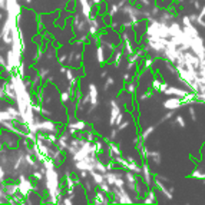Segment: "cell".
Instances as JSON below:
<instances>
[{"label":"cell","mask_w":205,"mask_h":205,"mask_svg":"<svg viewBox=\"0 0 205 205\" xmlns=\"http://www.w3.org/2000/svg\"><path fill=\"white\" fill-rule=\"evenodd\" d=\"M33 191V181L32 179H27L26 176L20 175L19 176V192L23 194V195H27L29 192Z\"/></svg>","instance_id":"cell-1"},{"label":"cell","mask_w":205,"mask_h":205,"mask_svg":"<svg viewBox=\"0 0 205 205\" xmlns=\"http://www.w3.org/2000/svg\"><path fill=\"white\" fill-rule=\"evenodd\" d=\"M92 204H111L109 197H108L106 192H103L102 189H95L93 192V199H92Z\"/></svg>","instance_id":"cell-2"},{"label":"cell","mask_w":205,"mask_h":205,"mask_svg":"<svg viewBox=\"0 0 205 205\" xmlns=\"http://www.w3.org/2000/svg\"><path fill=\"white\" fill-rule=\"evenodd\" d=\"M184 105L182 103V99L178 98V96H175V98H169V99H166L164 102V108L165 109H178V108H181Z\"/></svg>","instance_id":"cell-3"},{"label":"cell","mask_w":205,"mask_h":205,"mask_svg":"<svg viewBox=\"0 0 205 205\" xmlns=\"http://www.w3.org/2000/svg\"><path fill=\"white\" fill-rule=\"evenodd\" d=\"M90 176H92V181H93V184L95 185H102L103 182H105V174H100L98 171H90Z\"/></svg>","instance_id":"cell-4"},{"label":"cell","mask_w":205,"mask_h":205,"mask_svg":"<svg viewBox=\"0 0 205 205\" xmlns=\"http://www.w3.org/2000/svg\"><path fill=\"white\" fill-rule=\"evenodd\" d=\"M144 204H156V194L154 189H148L146 194L144 195Z\"/></svg>","instance_id":"cell-5"},{"label":"cell","mask_w":205,"mask_h":205,"mask_svg":"<svg viewBox=\"0 0 205 205\" xmlns=\"http://www.w3.org/2000/svg\"><path fill=\"white\" fill-rule=\"evenodd\" d=\"M67 128L75 129V131H86V128H88V122H85V121H76V122H70L69 125H67Z\"/></svg>","instance_id":"cell-6"},{"label":"cell","mask_w":205,"mask_h":205,"mask_svg":"<svg viewBox=\"0 0 205 205\" xmlns=\"http://www.w3.org/2000/svg\"><path fill=\"white\" fill-rule=\"evenodd\" d=\"M72 98H73V96H72V93H70L69 90H65V92L60 93V102H62V105H66L67 102H70Z\"/></svg>","instance_id":"cell-7"},{"label":"cell","mask_w":205,"mask_h":205,"mask_svg":"<svg viewBox=\"0 0 205 205\" xmlns=\"http://www.w3.org/2000/svg\"><path fill=\"white\" fill-rule=\"evenodd\" d=\"M154 129H155V126H149V128H146V129L142 132V133H139L141 138H142L144 141H146V139H148V136H149V135H151V133L154 132Z\"/></svg>","instance_id":"cell-8"},{"label":"cell","mask_w":205,"mask_h":205,"mask_svg":"<svg viewBox=\"0 0 205 205\" xmlns=\"http://www.w3.org/2000/svg\"><path fill=\"white\" fill-rule=\"evenodd\" d=\"M85 139L89 141V142H93V141L96 139L95 132H93V131H85Z\"/></svg>","instance_id":"cell-9"},{"label":"cell","mask_w":205,"mask_h":205,"mask_svg":"<svg viewBox=\"0 0 205 205\" xmlns=\"http://www.w3.org/2000/svg\"><path fill=\"white\" fill-rule=\"evenodd\" d=\"M113 85H115V79H113V78H108L106 82H105V86H103V89L108 90L109 88H111V86H113Z\"/></svg>","instance_id":"cell-10"},{"label":"cell","mask_w":205,"mask_h":205,"mask_svg":"<svg viewBox=\"0 0 205 205\" xmlns=\"http://www.w3.org/2000/svg\"><path fill=\"white\" fill-rule=\"evenodd\" d=\"M42 174H43V172H42L40 169H39V171H36V172L33 174V179H34V181H42V179H43V175H42Z\"/></svg>","instance_id":"cell-11"},{"label":"cell","mask_w":205,"mask_h":205,"mask_svg":"<svg viewBox=\"0 0 205 205\" xmlns=\"http://www.w3.org/2000/svg\"><path fill=\"white\" fill-rule=\"evenodd\" d=\"M175 122L178 123L179 126H182V128H185V121H184V118H182V116H176Z\"/></svg>","instance_id":"cell-12"},{"label":"cell","mask_w":205,"mask_h":205,"mask_svg":"<svg viewBox=\"0 0 205 205\" xmlns=\"http://www.w3.org/2000/svg\"><path fill=\"white\" fill-rule=\"evenodd\" d=\"M42 39H43V37H42V34L39 33L37 36H34V39H33V43H34V45H40L42 42H43Z\"/></svg>","instance_id":"cell-13"},{"label":"cell","mask_w":205,"mask_h":205,"mask_svg":"<svg viewBox=\"0 0 205 205\" xmlns=\"http://www.w3.org/2000/svg\"><path fill=\"white\" fill-rule=\"evenodd\" d=\"M118 132H119V131H118V128H116V129H113V131L111 132V136H109V139H111V141H115L116 136H118Z\"/></svg>","instance_id":"cell-14"},{"label":"cell","mask_w":205,"mask_h":205,"mask_svg":"<svg viewBox=\"0 0 205 205\" xmlns=\"http://www.w3.org/2000/svg\"><path fill=\"white\" fill-rule=\"evenodd\" d=\"M67 10H70V12H73L75 10V0H70V1H69V3H67Z\"/></svg>","instance_id":"cell-15"},{"label":"cell","mask_w":205,"mask_h":205,"mask_svg":"<svg viewBox=\"0 0 205 205\" xmlns=\"http://www.w3.org/2000/svg\"><path fill=\"white\" fill-rule=\"evenodd\" d=\"M6 181V178H4V171H3V168L0 166V184H3Z\"/></svg>","instance_id":"cell-16"},{"label":"cell","mask_w":205,"mask_h":205,"mask_svg":"<svg viewBox=\"0 0 205 205\" xmlns=\"http://www.w3.org/2000/svg\"><path fill=\"white\" fill-rule=\"evenodd\" d=\"M122 78H123V81H125V82H129V81H131V75H129V72H125Z\"/></svg>","instance_id":"cell-17"},{"label":"cell","mask_w":205,"mask_h":205,"mask_svg":"<svg viewBox=\"0 0 205 205\" xmlns=\"http://www.w3.org/2000/svg\"><path fill=\"white\" fill-rule=\"evenodd\" d=\"M138 1L141 3V6H145V7H148V6L151 4V1H149V0H138Z\"/></svg>","instance_id":"cell-18"},{"label":"cell","mask_w":205,"mask_h":205,"mask_svg":"<svg viewBox=\"0 0 205 205\" xmlns=\"http://www.w3.org/2000/svg\"><path fill=\"white\" fill-rule=\"evenodd\" d=\"M50 46H52V48H59L60 45H59L58 40H53V39H52V40H50Z\"/></svg>","instance_id":"cell-19"},{"label":"cell","mask_w":205,"mask_h":205,"mask_svg":"<svg viewBox=\"0 0 205 205\" xmlns=\"http://www.w3.org/2000/svg\"><path fill=\"white\" fill-rule=\"evenodd\" d=\"M108 76V72H106V69H103V70H102V73H100V78H102V79H103V78H106Z\"/></svg>","instance_id":"cell-20"},{"label":"cell","mask_w":205,"mask_h":205,"mask_svg":"<svg viewBox=\"0 0 205 205\" xmlns=\"http://www.w3.org/2000/svg\"><path fill=\"white\" fill-rule=\"evenodd\" d=\"M4 146H6V145H4V144H3V142L0 141V152H3V149H4Z\"/></svg>","instance_id":"cell-21"},{"label":"cell","mask_w":205,"mask_h":205,"mask_svg":"<svg viewBox=\"0 0 205 205\" xmlns=\"http://www.w3.org/2000/svg\"><path fill=\"white\" fill-rule=\"evenodd\" d=\"M26 3H27V4H30V3H32V0H26Z\"/></svg>","instance_id":"cell-22"},{"label":"cell","mask_w":205,"mask_h":205,"mask_svg":"<svg viewBox=\"0 0 205 205\" xmlns=\"http://www.w3.org/2000/svg\"><path fill=\"white\" fill-rule=\"evenodd\" d=\"M0 20H1V15H0Z\"/></svg>","instance_id":"cell-23"},{"label":"cell","mask_w":205,"mask_h":205,"mask_svg":"<svg viewBox=\"0 0 205 205\" xmlns=\"http://www.w3.org/2000/svg\"><path fill=\"white\" fill-rule=\"evenodd\" d=\"M178 1H181V0H178Z\"/></svg>","instance_id":"cell-24"}]
</instances>
